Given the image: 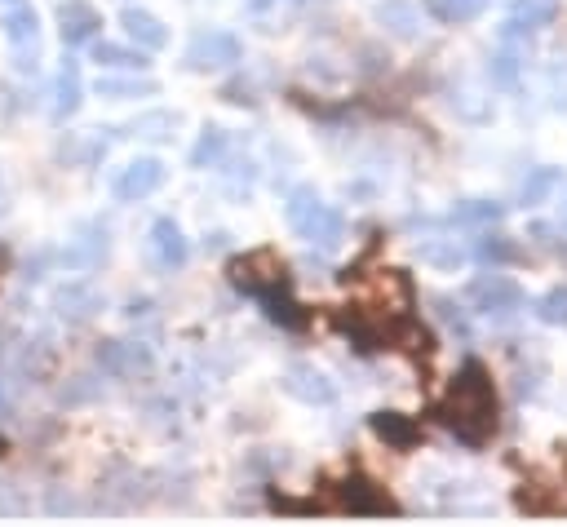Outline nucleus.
<instances>
[{
	"mask_svg": "<svg viewBox=\"0 0 567 527\" xmlns=\"http://www.w3.org/2000/svg\"><path fill=\"white\" fill-rule=\"evenodd\" d=\"M435 417L470 448H479V443H488L497 434V390H492V377L479 359L461 364L448 395L435 403Z\"/></svg>",
	"mask_w": 567,
	"mask_h": 527,
	"instance_id": "obj_1",
	"label": "nucleus"
},
{
	"mask_svg": "<svg viewBox=\"0 0 567 527\" xmlns=\"http://www.w3.org/2000/svg\"><path fill=\"white\" fill-rule=\"evenodd\" d=\"M288 226H293L302 240H311L319 248H337L342 244V231H346L342 213L328 209L311 186H302V191L288 195Z\"/></svg>",
	"mask_w": 567,
	"mask_h": 527,
	"instance_id": "obj_2",
	"label": "nucleus"
},
{
	"mask_svg": "<svg viewBox=\"0 0 567 527\" xmlns=\"http://www.w3.org/2000/svg\"><path fill=\"white\" fill-rule=\"evenodd\" d=\"M231 279L244 288V293H253V297H262V302H271L275 288L284 284V266H280V257L262 248V253L235 257V262H231Z\"/></svg>",
	"mask_w": 567,
	"mask_h": 527,
	"instance_id": "obj_3",
	"label": "nucleus"
},
{
	"mask_svg": "<svg viewBox=\"0 0 567 527\" xmlns=\"http://www.w3.org/2000/svg\"><path fill=\"white\" fill-rule=\"evenodd\" d=\"M470 306L483 310V315H514V310L523 306V288L514 284L510 275H474L470 288H466Z\"/></svg>",
	"mask_w": 567,
	"mask_h": 527,
	"instance_id": "obj_4",
	"label": "nucleus"
},
{
	"mask_svg": "<svg viewBox=\"0 0 567 527\" xmlns=\"http://www.w3.org/2000/svg\"><path fill=\"white\" fill-rule=\"evenodd\" d=\"M187 62H191V67H200V71L235 67V62H240V40L226 36V31H204V36H195V40H191Z\"/></svg>",
	"mask_w": 567,
	"mask_h": 527,
	"instance_id": "obj_5",
	"label": "nucleus"
},
{
	"mask_svg": "<svg viewBox=\"0 0 567 527\" xmlns=\"http://www.w3.org/2000/svg\"><path fill=\"white\" fill-rule=\"evenodd\" d=\"M160 182H164V164L147 155V160H133L116 178V195L120 200H147L151 191H160Z\"/></svg>",
	"mask_w": 567,
	"mask_h": 527,
	"instance_id": "obj_6",
	"label": "nucleus"
},
{
	"mask_svg": "<svg viewBox=\"0 0 567 527\" xmlns=\"http://www.w3.org/2000/svg\"><path fill=\"white\" fill-rule=\"evenodd\" d=\"M151 257H156L160 271H178V266H187V240H182L178 222L160 217V222L151 226Z\"/></svg>",
	"mask_w": 567,
	"mask_h": 527,
	"instance_id": "obj_7",
	"label": "nucleus"
},
{
	"mask_svg": "<svg viewBox=\"0 0 567 527\" xmlns=\"http://www.w3.org/2000/svg\"><path fill=\"white\" fill-rule=\"evenodd\" d=\"M284 390L293 399H302V403H333L337 399V386L324 377V372H315V368H293L284 377Z\"/></svg>",
	"mask_w": 567,
	"mask_h": 527,
	"instance_id": "obj_8",
	"label": "nucleus"
},
{
	"mask_svg": "<svg viewBox=\"0 0 567 527\" xmlns=\"http://www.w3.org/2000/svg\"><path fill=\"white\" fill-rule=\"evenodd\" d=\"M559 14V0H514L510 23H505V36H519V31H541L554 23Z\"/></svg>",
	"mask_w": 567,
	"mask_h": 527,
	"instance_id": "obj_9",
	"label": "nucleus"
},
{
	"mask_svg": "<svg viewBox=\"0 0 567 527\" xmlns=\"http://www.w3.org/2000/svg\"><path fill=\"white\" fill-rule=\"evenodd\" d=\"M58 18H63V40L67 45H80V40H89L102 27L98 9L85 5V0H67V5L58 9Z\"/></svg>",
	"mask_w": 567,
	"mask_h": 527,
	"instance_id": "obj_10",
	"label": "nucleus"
},
{
	"mask_svg": "<svg viewBox=\"0 0 567 527\" xmlns=\"http://www.w3.org/2000/svg\"><path fill=\"white\" fill-rule=\"evenodd\" d=\"M120 23H125L129 40H138L142 49H164V45H169V27H164L156 14H147V9H125Z\"/></svg>",
	"mask_w": 567,
	"mask_h": 527,
	"instance_id": "obj_11",
	"label": "nucleus"
},
{
	"mask_svg": "<svg viewBox=\"0 0 567 527\" xmlns=\"http://www.w3.org/2000/svg\"><path fill=\"white\" fill-rule=\"evenodd\" d=\"M377 23L408 40V36H417L421 14H417V5H412V0H381V5H377Z\"/></svg>",
	"mask_w": 567,
	"mask_h": 527,
	"instance_id": "obj_12",
	"label": "nucleus"
},
{
	"mask_svg": "<svg viewBox=\"0 0 567 527\" xmlns=\"http://www.w3.org/2000/svg\"><path fill=\"white\" fill-rule=\"evenodd\" d=\"M501 204L497 200H461L457 209L448 213V222L452 226H474V231H479V226H497L501 222Z\"/></svg>",
	"mask_w": 567,
	"mask_h": 527,
	"instance_id": "obj_13",
	"label": "nucleus"
},
{
	"mask_svg": "<svg viewBox=\"0 0 567 527\" xmlns=\"http://www.w3.org/2000/svg\"><path fill=\"white\" fill-rule=\"evenodd\" d=\"M373 430H377L386 443H395V448H412V443L421 439L417 421L399 417V412H373Z\"/></svg>",
	"mask_w": 567,
	"mask_h": 527,
	"instance_id": "obj_14",
	"label": "nucleus"
},
{
	"mask_svg": "<svg viewBox=\"0 0 567 527\" xmlns=\"http://www.w3.org/2000/svg\"><path fill=\"white\" fill-rule=\"evenodd\" d=\"M426 9L448 27H461V23H474V18L488 9V0H426Z\"/></svg>",
	"mask_w": 567,
	"mask_h": 527,
	"instance_id": "obj_15",
	"label": "nucleus"
},
{
	"mask_svg": "<svg viewBox=\"0 0 567 527\" xmlns=\"http://www.w3.org/2000/svg\"><path fill=\"white\" fill-rule=\"evenodd\" d=\"M5 36L14 40L18 49H36V14L32 9H27V0L23 5H14V9H5Z\"/></svg>",
	"mask_w": 567,
	"mask_h": 527,
	"instance_id": "obj_16",
	"label": "nucleus"
},
{
	"mask_svg": "<svg viewBox=\"0 0 567 527\" xmlns=\"http://www.w3.org/2000/svg\"><path fill=\"white\" fill-rule=\"evenodd\" d=\"M421 262L426 266H439V271H457V266H466V248H457V240H430L417 248Z\"/></svg>",
	"mask_w": 567,
	"mask_h": 527,
	"instance_id": "obj_17",
	"label": "nucleus"
},
{
	"mask_svg": "<svg viewBox=\"0 0 567 527\" xmlns=\"http://www.w3.org/2000/svg\"><path fill=\"white\" fill-rule=\"evenodd\" d=\"M94 62L98 67H125V71H142L147 67V54H133V49H125V45H107V40H98L94 45Z\"/></svg>",
	"mask_w": 567,
	"mask_h": 527,
	"instance_id": "obj_18",
	"label": "nucleus"
},
{
	"mask_svg": "<svg viewBox=\"0 0 567 527\" xmlns=\"http://www.w3.org/2000/svg\"><path fill=\"white\" fill-rule=\"evenodd\" d=\"M536 319H541V324H554V328H567V284L550 288V293L536 302Z\"/></svg>",
	"mask_w": 567,
	"mask_h": 527,
	"instance_id": "obj_19",
	"label": "nucleus"
},
{
	"mask_svg": "<svg viewBox=\"0 0 567 527\" xmlns=\"http://www.w3.org/2000/svg\"><path fill=\"white\" fill-rule=\"evenodd\" d=\"M98 93L102 98H151L156 85L151 80H98Z\"/></svg>",
	"mask_w": 567,
	"mask_h": 527,
	"instance_id": "obj_20",
	"label": "nucleus"
},
{
	"mask_svg": "<svg viewBox=\"0 0 567 527\" xmlns=\"http://www.w3.org/2000/svg\"><path fill=\"white\" fill-rule=\"evenodd\" d=\"M559 169H536L528 182H523V204H541L545 195H554V186H559Z\"/></svg>",
	"mask_w": 567,
	"mask_h": 527,
	"instance_id": "obj_21",
	"label": "nucleus"
},
{
	"mask_svg": "<svg viewBox=\"0 0 567 527\" xmlns=\"http://www.w3.org/2000/svg\"><path fill=\"white\" fill-rule=\"evenodd\" d=\"M222 147H226V133H222V129H204V138H200V147H195L191 164H195V169H204V164L218 160Z\"/></svg>",
	"mask_w": 567,
	"mask_h": 527,
	"instance_id": "obj_22",
	"label": "nucleus"
},
{
	"mask_svg": "<svg viewBox=\"0 0 567 527\" xmlns=\"http://www.w3.org/2000/svg\"><path fill=\"white\" fill-rule=\"evenodd\" d=\"M80 102V80H76V67L63 71V80H58V111H76Z\"/></svg>",
	"mask_w": 567,
	"mask_h": 527,
	"instance_id": "obj_23",
	"label": "nucleus"
},
{
	"mask_svg": "<svg viewBox=\"0 0 567 527\" xmlns=\"http://www.w3.org/2000/svg\"><path fill=\"white\" fill-rule=\"evenodd\" d=\"M492 76H497V85H514L519 80V58L505 49V54H497V62H492Z\"/></svg>",
	"mask_w": 567,
	"mask_h": 527,
	"instance_id": "obj_24",
	"label": "nucleus"
},
{
	"mask_svg": "<svg viewBox=\"0 0 567 527\" xmlns=\"http://www.w3.org/2000/svg\"><path fill=\"white\" fill-rule=\"evenodd\" d=\"M479 257H483V262H510L514 248L505 244L501 235H492V240H483V244H479Z\"/></svg>",
	"mask_w": 567,
	"mask_h": 527,
	"instance_id": "obj_25",
	"label": "nucleus"
},
{
	"mask_svg": "<svg viewBox=\"0 0 567 527\" xmlns=\"http://www.w3.org/2000/svg\"><path fill=\"white\" fill-rule=\"evenodd\" d=\"M554 195H559V200H554V209H559V222L567 226V182L554 186Z\"/></svg>",
	"mask_w": 567,
	"mask_h": 527,
	"instance_id": "obj_26",
	"label": "nucleus"
},
{
	"mask_svg": "<svg viewBox=\"0 0 567 527\" xmlns=\"http://www.w3.org/2000/svg\"><path fill=\"white\" fill-rule=\"evenodd\" d=\"M14 5H23V0H0V14H5V9H14Z\"/></svg>",
	"mask_w": 567,
	"mask_h": 527,
	"instance_id": "obj_27",
	"label": "nucleus"
}]
</instances>
